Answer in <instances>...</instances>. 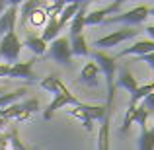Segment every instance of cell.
<instances>
[{
    "label": "cell",
    "mask_w": 154,
    "mask_h": 150,
    "mask_svg": "<svg viewBox=\"0 0 154 150\" xmlns=\"http://www.w3.org/2000/svg\"><path fill=\"white\" fill-rule=\"evenodd\" d=\"M94 60L98 64L100 72L105 74V82H107V107L113 105V96H115V74H117V63L115 57L105 55L103 51H96L94 53Z\"/></svg>",
    "instance_id": "6da1fadb"
},
{
    "label": "cell",
    "mask_w": 154,
    "mask_h": 150,
    "mask_svg": "<svg viewBox=\"0 0 154 150\" xmlns=\"http://www.w3.org/2000/svg\"><path fill=\"white\" fill-rule=\"evenodd\" d=\"M22 41L20 37L16 35V31L12 33H6L2 39H0V59L6 60V64H12V63H18L20 59V53H22Z\"/></svg>",
    "instance_id": "7a4b0ae2"
},
{
    "label": "cell",
    "mask_w": 154,
    "mask_h": 150,
    "mask_svg": "<svg viewBox=\"0 0 154 150\" xmlns=\"http://www.w3.org/2000/svg\"><path fill=\"white\" fill-rule=\"evenodd\" d=\"M148 16H150V8L148 6H137V8L123 12V14L119 12V14L111 16V18H105L103 23H131V26H137V23H143Z\"/></svg>",
    "instance_id": "3957f363"
},
{
    "label": "cell",
    "mask_w": 154,
    "mask_h": 150,
    "mask_svg": "<svg viewBox=\"0 0 154 150\" xmlns=\"http://www.w3.org/2000/svg\"><path fill=\"white\" fill-rule=\"evenodd\" d=\"M148 111L143 105H137V123L140 125V135H139V150H154V129L146 127Z\"/></svg>",
    "instance_id": "277c9868"
},
{
    "label": "cell",
    "mask_w": 154,
    "mask_h": 150,
    "mask_svg": "<svg viewBox=\"0 0 154 150\" xmlns=\"http://www.w3.org/2000/svg\"><path fill=\"white\" fill-rule=\"evenodd\" d=\"M109 111H111V107H107V105H90V103H80L74 109H68V113L80 121H84V119L102 121Z\"/></svg>",
    "instance_id": "5b68a950"
},
{
    "label": "cell",
    "mask_w": 154,
    "mask_h": 150,
    "mask_svg": "<svg viewBox=\"0 0 154 150\" xmlns=\"http://www.w3.org/2000/svg\"><path fill=\"white\" fill-rule=\"evenodd\" d=\"M139 35V31L133 29V27H125V29H119V31H113V33L105 35V37H100L94 41V47H98L100 51L102 49H109V47H117L119 43L127 41V39H135Z\"/></svg>",
    "instance_id": "8992f818"
},
{
    "label": "cell",
    "mask_w": 154,
    "mask_h": 150,
    "mask_svg": "<svg viewBox=\"0 0 154 150\" xmlns=\"http://www.w3.org/2000/svg\"><path fill=\"white\" fill-rule=\"evenodd\" d=\"M66 105H74V107H76V105H80V101H78V98H76L74 94H70V92H68L66 86H64L63 92H60L59 96H55V99H53L51 103L47 105V109L43 111V119H45V121L53 119L55 111H59V109L66 107Z\"/></svg>",
    "instance_id": "52a82bcc"
},
{
    "label": "cell",
    "mask_w": 154,
    "mask_h": 150,
    "mask_svg": "<svg viewBox=\"0 0 154 150\" xmlns=\"http://www.w3.org/2000/svg\"><path fill=\"white\" fill-rule=\"evenodd\" d=\"M47 55H49L53 60L60 63V64H70V60H72L70 39H66V37H59V39H55L53 43H49Z\"/></svg>",
    "instance_id": "ba28073f"
},
{
    "label": "cell",
    "mask_w": 154,
    "mask_h": 150,
    "mask_svg": "<svg viewBox=\"0 0 154 150\" xmlns=\"http://www.w3.org/2000/svg\"><path fill=\"white\" fill-rule=\"evenodd\" d=\"M18 6H20L18 0H12L6 6V10L0 14V39L6 33H12V31H14L16 22H18Z\"/></svg>",
    "instance_id": "9c48e42d"
},
{
    "label": "cell",
    "mask_w": 154,
    "mask_h": 150,
    "mask_svg": "<svg viewBox=\"0 0 154 150\" xmlns=\"http://www.w3.org/2000/svg\"><path fill=\"white\" fill-rule=\"evenodd\" d=\"M121 4H123V0H115V2L107 4V6L103 8H98V10L94 12H88L86 14V26H98V23H103L105 22V16H115L117 12L121 10Z\"/></svg>",
    "instance_id": "30bf717a"
},
{
    "label": "cell",
    "mask_w": 154,
    "mask_h": 150,
    "mask_svg": "<svg viewBox=\"0 0 154 150\" xmlns=\"http://www.w3.org/2000/svg\"><path fill=\"white\" fill-rule=\"evenodd\" d=\"M154 53V41L150 39H139V41H135L131 47H127V49H123L117 55V59H121V57H144V55H150Z\"/></svg>",
    "instance_id": "8fae6325"
},
{
    "label": "cell",
    "mask_w": 154,
    "mask_h": 150,
    "mask_svg": "<svg viewBox=\"0 0 154 150\" xmlns=\"http://www.w3.org/2000/svg\"><path fill=\"white\" fill-rule=\"evenodd\" d=\"M33 64L35 60H26V63H16L10 66L8 78H26V80H33Z\"/></svg>",
    "instance_id": "7c38bea8"
},
{
    "label": "cell",
    "mask_w": 154,
    "mask_h": 150,
    "mask_svg": "<svg viewBox=\"0 0 154 150\" xmlns=\"http://www.w3.org/2000/svg\"><path fill=\"white\" fill-rule=\"evenodd\" d=\"M117 88H123V90H127L129 94H133V92L139 88V82H137V78L131 74V70H129V68H121V70L117 72L115 90H117Z\"/></svg>",
    "instance_id": "4fadbf2b"
},
{
    "label": "cell",
    "mask_w": 154,
    "mask_h": 150,
    "mask_svg": "<svg viewBox=\"0 0 154 150\" xmlns=\"http://www.w3.org/2000/svg\"><path fill=\"white\" fill-rule=\"evenodd\" d=\"M109 135H111V111L100 121L98 131V150H109Z\"/></svg>",
    "instance_id": "5bb4252c"
},
{
    "label": "cell",
    "mask_w": 154,
    "mask_h": 150,
    "mask_svg": "<svg viewBox=\"0 0 154 150\" xmlns=\"http://www.w3.org/2000/svg\"><path fill=\"white\" fill-rule=\"evenodd\" d=\"M86 4L80 6V10L76 12V16L68 22V31H70V37H76V35H82L84 27H86Z\"/></svg>",
    "instance_id": "9a60e30c"
},
{
    "label": "cell",
    "mask_w": 154,
    "mask_h": 150,
    "mask_svg": "<svg viewBox=\"0 0 154 150\" xmlns=\"http://www.w3.org/2000/svg\"><path fill=\"white\" fill-rule=\"evenodd\" d=\"M39 86H41L43 90L51 92L53 96H59L60 92H63V88H64V82L60 80V76H57V74H49V76H45V78L39 82Z\"/></svg>",
    "instance_id": "2e32d148"
},
{
    "label": "cell",
    "mask_w": 154,
    "mask_h": 150,
    "mask_svg": "<svg viewBox=\"0 0 154 150\" xmlns=\"http://www.w3.org/2000/svg\"><path fill=\"white\" fill-rule=\"evenodd\" d=\"M64 26H60L59 23V18H49V22H47V26L43 27V33H41V39L45 43H53L55 39H59V31L63 29Z\"/></svg>",
    "instance_id": "e0dca14e"
},
{
    "label": "cell",
    "mask_w": 154,
    "mask_h": 150,
    "mask_svg": "<svg viewBox=\"0 0 154 150\" xmlns=\"http://www.w3.org/2000/svg\"><path fill=\"white\" fill-rule=\"evenodd\" d=\"M23 45H26L31 53H35L37 57H45L47 49H49V45H47L41 37H37V35H27L26 41H23Z\"/></svg>",
    "instance_id": "ac0fdd59"
},
{
    "label": "cell",
    "mask_w": 154,
    "mask_h": 150,
    "mask_svg": "<svg viewBox=\"0 0 154 150\" xmlns=\"http://www.w3.org/2000/svg\"><path fill=\"white\" fill-rule=\"evenodd\" d=\"M98 76H100V68H98L96 63L84 64V68L80 70V78H82V82L90 84V86H96V84H98Z\"/></svg>",
    "instance_id": "d6986e66"
},
{
    "label": "cell",
    "mask_w": 154,
    "mask_h": 150,
    "mask_svg": "<svg viewBox=\"0 0 154 150\" xmlns=\"http://www.w3.org/2000/svg\"><path fill=\"white\" fill-rule=\"evenodd\" d=\"M70 51L74 57H88L90 55V47L86 43V37L84 35H76V37H70Z\"/></svg>",
    "instance_id": "ffe728a7"
},
{
    "label": "cell",
    "mask_w": 154,
    "mask_h": 150,
    "mask_svg": "<svg viewBox=\"0 0 154 150\" xmlns=\"http://www.w3.org/2000/svg\"><path fill=\"white\" fill-rule=\"evenodd\" d=\"M154 92V84H143V86H139L135 92L131 94V101H129V105H133V107H137L139 105V101H143L146 96H150Z\"/></svg>",
    "instance_id": "44dd1931"
},
{
    "label": "cell",
    "mask_w": 154,
    "mask_h": 150,
    "mask_svg": "<svg viewBox=\"0 0 154 150\" xmlns=\"http://www.w3.org/2000/svg\"><path fill=\"white\" fill-rule=\"evenodd\" d=\"M37 8H47V2H41V0H29V2L22 4V26L27 27V20H29L31 12L37 10Z\"/></svg>",
    "instance_id": "7402d4cb"
},
{
    "label": "cell",
    "mask_w": 154,
    "mask_h": 150,
    "mask_svg": "<svg viewBox=\"0 0 154 150\" xmlns=\"http://www.w3.org/2000/svg\"><path fill=\"white\" fill-rule=\"evenodd\" d=\"M23 94H26V88H18V90L10 92V94H2V96H0V109L14 105L20 98H23Z\"/></svg>",
    "instance_id": "603a6c76"
},
{
    "label": "cell",
    "mask_w": 154,
    "mask_h": 150,
    "mask_svg": "<svg viewBox=\"0 0 154 150\" xmlns=\"http://www.w3.org/2000/svg\"><path fill=\"white\" fill-rule=\"evenodd\" d=\"M80 6H82L80 2H70V4H66V6H64V10H63V14H60V18H59V23H60V26H66V23L76 16V12L80 10Z\"/></svg>",
    "instance_id": "cb8c5ba5"
},
{
    "label": "cell",
    "mask_w": 154,
    "mask_h": 150,
    "mask_svg": "<svg viewBox=\"0 0 154 150\" xmlns=\"http://www.w3.org/2000/svg\"><path fill=\"white\" fill-rule=\"evenodd\" d=\"M47 22H49V16H47L45 8H37V10H33L31 16H29V20H27V23H31V26H35V27H41V26L45 27Z\"/></svg>",
    "instance_id": "d4e9b609"
},
{
    "label": "cell",
    "mask_w": 154,
    "mask_h": 150,
    "mask_svg": "<svg viewBox=\"0 0 154 150\" xmlns=\"http://www.w3.org/2000/svg\"><path fill=\"white\" fill-rule=\"evenodd\" d=\"M20 111H22V105H20V103H14V105H10V107L0 109V117H2V119H6L8 123H12V121H16V117L20 115Z\"/></svg>",
    "instance_id": "484cf974"
},
{
    "label": "cell",
    "mask_w": 154,
    "mask_h": 150,
    "mask_svg": "<svg viewBox=\"0 0 154 150\" xmlns=\"http://www.w3.org/2000/svg\"><path fill=\"white\" fill-rule=\"evenodd\" d=\"M137 121V107L129 105L127 107V113H125V119H123V125H121V133H127L129 127Z\"/></svg>",
    "instance_id": "4316f807"
},
{
    "label": "cell",
    "mask_w": 154,
    "mask_h": 150,
    "mask_svg": "<svg viewBox=\"0 0 154 150\" xmlns=\"http://www.w3.org/2000/svg\"><path fill=\"white\" fill-rule=\"evenodd\" d=\"M8 142L12 144V150H27L22 144V140H20V135H18V129H16V127L8 133Z\"/></svg>",
    "instance_id": "83f0119b"
},
{
    "label": "cell",
    "mask_w": 154,
    "mask_h": 150,
    "mask_svg": "<svg viewBox=\"0 0 154 150\" xmlns=\"http://www.w3.org/2000/svg\"><path fill=\"white\" fill-rule=\"evenodd\" d=\"M64 6H66L64 2H53V4H47L45 12H47V16H49V18H55V20H57V16L63 14Z\"/></svg>",
    "instance_id": "f1b7e54d"
},
{
    "label": "cell",
    "mask_w": 154,
    "mask_h": 150,
    "mask_svg": "<svg viewBox=\"0 0 154 150\" xmlns=\"http://www.w3.org/2000/svg\"><path fill=\"white\" fill-rule=\"evenodd\" d=\"M20 105H22V109L27 111L29 115L35 113V111H39V101L37 99H27V101H23V103H20Z\"/></svg>",
    "instance_id": "f546056e"
},
{
    "label": "cell",
    "mask_w": 154,
    "mask_h": 150,
    "mask_svg": "<svg viewBox=\"0 0 154 150\" xmlns=\"http://www.w3.org/2000/svg\"><path fill=\"white\" fill-rule=\"evenodd\" d=\"M140 105H143V107L148 111V115H150V113H154V92H152L150 96H146V98L143 99V103H140Z\"/></svg>",
    "instance_id": "4dcf8cb0"
},
{
    "label": "cell",
    "mask_w": 154,
    "mask_h": 150,
    "mask_svg": "<svg viewBox=\"0 0 154 150\" xmlns=\"http://www.w3.org/2000/svg\"><path fill=\"white\" fill-rule=\"evenodd\" d=\"M139 60H140V63H146L148 66L154 70V53H150V55H144V57H139Z\"/></svg>",
    "instance_id": "1f68e13d"
},
{
    "label": "cell",
    "mask_w": 154,
    "mask_h": 150,
    "mask_svg": "<svg viewBox=\"0 0 154 150\" xmlns=\"http://www.w3.org/2000/svg\"><path fill=\"white\" fill-rule=\"evenodd\" d=\"M10 66H12V64L0 63V78H4V76H8V72H10Z\"/></svg>",
    "instance_id": "d6a6232c"
},
{
    "label": "cell",
    "mask_w": 154,
    "mask_h": 150,
    "mask_svg": "<svg viewBox=\"0 0 154 150\" xmlns=\"http://www.w3.org/2000/svg\"><path fill=\"white\" fill-rule=\"evenodd\" d=\"M82 127H84V131H86V133H92V131H94V121L84 119L82 121Z\"/></svg>",
    "instance_id": "836d02e7"
},
{
    "label": "cell",
    "mask_w": 154,
    "mask_h": 150,
    "mask_svg": "<svg viewBox=\"0 0 154 150\" xmlns=\"http://www.w3.org/2000/svg\"><path fill=\"white\" fill-rule=\"evenodd\" d=\"M29 113H27V111H23V109H22V111H20V115L18 117H16V121H26V119H29Z\"/></svg>",
    "instance_id": "e575fe53"
},
{
    "label": "cell",
    "mask_w": 154,
    "mask_h": 150,
    "mask_svg": "<svg viewBox=\"0 0 154 150\" xmlns=\"http://www.w3.org/2000/svg\"><path fill=\"white\" fill-rule=\"evenodd\" d=\"M144 31H146V33L150 35V41H154V26H148V27H146Z\"/></svg>",
    "instance_id": "d590c367"
},
{
    "label": "cell",
    "mask_w": 154,
    "mask_h": 150,
    "mask_svg": "<svg viewBox=\"0 0 154 150\" xmlns=\"http://www.w3.org/2000/svg\"><path fill=\"white\" fill-rule=\"evenodd\" d=\"M6 125H10V123H8L6 119H2V117H0V131H4V129H6Z\"/></svg>",
    "instance_id": "8d00e7d4"
},
{
    "label": "cell",
    "mask_w": 154,
    "mask_h": 150,
    "mask_svg": "<svg viewBox=\"0 0 154 150\" xmlns=\"http://www.w3.org/2000/svg\"><path fill=\"white\" fill-rule=\"evenodd\" d=\"M6 6H8V4H6V2H4V0H0V14H2V12H4V10H6Z\"/></svg>",
    "instance_id": "74e56055"
},
{
    "label": "cell",
    "mask_w": 154,
    "mask_h": 150,
    "mask_svg": "<svg viewBox=\"0 0 154 150\" xmlns=\"http://www.w3.org/2000/svg\"><path fill=\"white\" fill-rule=\"evenodd\" d=\"M150 14H152V16H154V6H152V8H150Z\"/></svg>",
    "instance_id": "f35d334b"
},
{
    "label": "cell",
    "mask_w": 154,
    "mask_h": 150,
    "mask_svg": "<svg viewBox=\"0 0 154 150\" xmlns=\"http://www.w3.org/2000/svg\"><path fill=\"white\" fill-rule=\"evenodd\" d=\"M152 84H154V70H152Z\"/></svg>",
    "instance_id": "ab89813d"
},
{
    "label": "cell",
    "mask_w": 154,
    "mask_h": 150,
    "mask_svg": "<svg viewBox=\"0 0 154 150\" xmlns=\"http://www.w3.org/2000/svg\"><path fill=\"white\" fill-rule=\"evenodd\" d=\"M2 94H4V90H2V88H0V96H2Z\"/></svg>",
    "instance_id": "60d3db41"
}]
</instances>
